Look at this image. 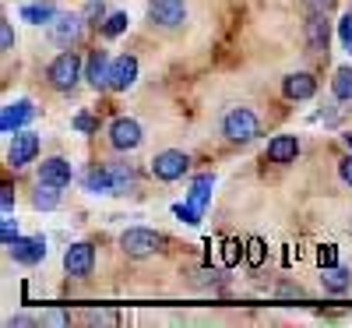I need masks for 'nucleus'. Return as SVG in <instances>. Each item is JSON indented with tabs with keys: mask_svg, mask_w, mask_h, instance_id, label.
Instances as JSON below:
<instances>
[{
	"mask_svg": "<svg viewBox=\"0 0 352 328\" xmlns=\"http://www.w3.org/2000/svg\"><path fill=\"white\" fill-rule=\"evenodd\" d=\"M134 81H138V57L134 53L116 57L113 68H109V88H113V92H127Z\"/></svg>",
	"mask_w": 352,
	"mask_h": 328,
	"instance_id": "obj_13",
	"label": "nucleus"
},
{
	"mask_svg": "<svg viewBox=\"0 0 352 328\" xmlns=\"http://www.w3.org/2000/svg\"><path fill=\"white\" fill-rule=\"evenodd\" d=\"M335 4H338V0H303L307 14H331V11H335Z\"/></svg>",
	"mask_w": 352,
	"mask_h": 328,
	"instance_id": "obj_31",
	"label": "nucleus"
},
{
	"mask_svg": "<svg viewBox=\"0 0 352 328\" xmlns=\"http://www.w3.org/2000/svg\"><path fill=\"white\" fill-rule=\"evenodd\" d=\"M338 39H342V46L352 53V11L342 14V21H338Z\"/></svg>",
	"mask_w": 352,
	"mask_h": 328,
	"instance_id": "obj_32",
	"label": "nucleus"
},
{
	"mask_svg": "<svg viewBox=\"0 0 352 328\" xmlns=\"http://www.w3.org/2000/svg\"><path fill=\"white\" fill-rule=\"evenodd\" d=\"M78 78H85V64H81L78 50L64 46V50L50 61L46 81H50V88H56V92H71V88L78 85Z\"/></svg>",
	"mask_w": 352,
	"mask_h": 328,
	"instance_id": "obj_2",
	"label": "nucleus"
},
{
	"mask_svg": "<svg viewBox=\"0 0 352 328\" xmlns=\"http://www.w3.org/2000/svg\"><path fill=\"white\" fill-rule=\"evenodd\" d=\"M64 268H67V276H74V279H88V276H92V268H96V247L88 240L71 244L64 251Z\"/></svg>",
	"mask_w": 352,
	"mask_h": 328,
	"instance_id": "obj_8",
	"label": "nucleus"
},
{
	"mask_svg": "<svg viewBox=\"0 0 352 328\" xmlns=\"http://www.w3.org/2000/svg\"><path fill=\"white\" fill-rule=\"evenodd\" d=\"M159 247H162V236L148 226H131L120 233V251L127 258H152Z\"/></svg>",
	"mask_w": 352,
	"mask_h": 328,
	"instance_id": "obj_3",
	"label": "nucleus"
},
{
	"mask_svg": "<svg viewBox=\"0 0 352 328\" xmlns=\"http://www.w3.org/2000/svg\"><path fill=\"white\" fill-rule=\"evenodd\" d=\"M317 261H320V268H331V265H338V247H335V244H320Z\"/></svg>",
	"mask_w": 352,
	"mask_h": 328,
	"instance_id": "obj_33",
	"label": "nucleus"
},
{
	"mask_svg": "<svg viewBox=\"0 0 352 328\" xmlns=\"http://www.w3.org/2000/svg\"><path fill=\"white\" fill-rule=\"evenodd\" d=\"M320 283H324L328 293H345L352 286V272L345 265H331V268H320Z\"/></svg>",
	"mask_w": 352,
	"mask_h": 328,
	"instance_id": "obj_19",
	"label": "nucleus"
},
{
	"mask_svg": "<svg viewBox=\"0 0 352 328\" xmlns=\"http://www.w3.org/2000/svg\"><path fill=\"white\" fill-rule=\"evenodd\" d=\"M282 96H285L289 103H307V99H314V96H317V78H314L310 71H292V74H285V78H282Z\"/></svg>",
	"mask_w": 352,
	"mask_h": 328,
	"instance_id": "obj_10",
	"label": "nucleus"
},
{
	"mask_svg": "<svg viewBox=\"0 0 352 328\" xmlns=\"http://www.w3.org/2000/svg\"><path fill=\"white\" fill-rule=\"evenodd\" d=\"M36 156H39V134L36 131H14L11 134V145H8V163L14 166V170H25L28 163H36Z\"/></svg>",
	"mask_w": 352,
	"mask_h": 328,
	"instance_id": "obj_5",
	"label": "nucleus"
},
{
	"mask_svg": "<svg viewBox=\"0 0 352 328\" xmlns=\"http://www.w3.org/2000/svg\"><path fill=\"white\" fill-rule=\"evenodd\" d=\"M331 96L338 103H352V68H338L331 78Z\"/></svg>",
	"mask_w": 352,
	"mask_h": 328,
	"instance_id": "obj_23",
	"label": "nucleus"
},
{
	"mask_svg": "<svg viewBox=\"0 0 352 328\" xmlns=\"http://www.w3.org/2000/svg\"><path fill=\"white\" fill-rule=\"evenodd\" d=\"M39 181L64 191V187H71V181H74V170H71V163H67L64 156H50V159L39 163Z\"/></svg>",
	"mask_w": 352,
	"mask_h": 328,
	"instance_id": "obj_12",
	"label": "nucleus"
},
{
	"mask_svg": "<svg viewBox=\"0 0 352 328\" xmlns=\"http://www.w3.org/2000/svg\"><path fill=\"white\" fill-rule=\"evenodd\" d=\"M8 254L18 265H39L46 258V240H43V236H18V240L8 247Z\"/></svg>",
	"mask_w": 352,
	"mask_h": 328,
	"instance_id": "obj_14",
	"label": "nucleus"
},
{
	"mask_svg": "<svg viewBox=\"0 0 352 328\" xmlns=\"http://www.w3.org/2000/svg\"><path fill=\"white\" fill-rule=\"evenodd\" d=\"M127 25H131V18H127V11H116V14H109L106 21H102V39H116V36H124L127 32Z\"/></svg>",
	"mask_w": 352,
	"mask_h": 328,
	"instance_id": "obj_24",
	"label": "nucleus"
},
{
	"mask_svg": "<svg viewBox=\"0 0 352 328\" xmlns=\"http://www.w3.org/2000/svg\"><path fill=\"white\" fill-rule=\"evenodd\" d=\"M85 187L92 194H113V184H109V170L106 166H92L85 173Z\"/></svg>",
	"mask_w": 352,
	"mask_h": 328,
	"instance_id": "obj_22",
	"label": "nucleus"
},
{
	"mask_svg": "<svg viewBox=\"0 0 352 328\" xmlns=\"http://www.w3.org/2000/svg\"><path fill=\"white\" fill-rule=\"evenodd\" d=\"M109 68H113V61H109V53L106 50H92L88 53V61H85V78H88V85L96 88H109Z\"/></svg>",
	"mask_w": 352,
	"mask_h": 328,
	"instance_id": "obj_16",
	"label": "nucleus"
},
{
	"mask_svg": "<svg viewBox=\"0 0 352 328\" xmlns=\"http://www.w3.org/2000/svg\"><path fill=\"white\" fill-rule=\"evenodd\" d=\"M268 163H278V166H289V163H296L300 156V138L296 134H275L268 141Z\"/></svg>",
	"mask_w": 352,
	"mask_h": 328,
	"instance_id": "obj_17",
	"label": "nucleus"
},
{
	"mask_svg": "<svg viewBox=\"0 0 352 328\" xmlns=\"http://www.w3.org/2000/svg\"><path fill=\"white\" fill-rule=\"evenodd\" d=\"M278 296H303L300 286H278Z\"/></svg>",
	"mask_w": 352,
	"mask_h": 328,
	"instance_id": "obj_36",
	"label": "nucleus"
},
{
	"mask_svg": "<svg viewBox=\"0 0 352 328\" xmlns=\"http://www.w3.org/2000/svg\"><path fill=\"white\" fill-rule=\"evenodd\" d=\"M56 18V4H50V0H43V4H25L21 8V21L28 25H50Z\"/></svg>",
	"mask_w": 352,
	"mask_h": 328,
	"instance_id": "obj_21",
	"label": "nucleus"
},
{
	"mask_svg": "<svg viewBox=\"0 0 352 328\" xmlns=\"http://www.w3.org/2000/svg\"><path fill=\"white\" fill-rule=\"evenodd\" d=\"M152 176L155 181H162V184H173V181H180V176L190 170V156L187 152H180V148H166V152H159L155 159H152Z\"/></svg>",
	"mask_w": 352,
	"mask_h": 328,
	"instance_id": "obj_4",
	"label": "nucleus"
},
{
	"mask_svg": "<svg viewBox=\"0 0 352 328\" xmlns=\"http://www.w3.org/2000/svg\"><path fill=\"white\" fill-rule=\"evenodd\" d=\"M338 176H342L345 187H352V148H349V156L338 159Z\"/></svg>",
	"mask_w": 352,
	"mask_h": 328,
	"instance_id": "obj_34",
	"label": "nucleus"
},
{
	"mask_svg": "<svg viewBox=\"0 0 352 328\" xmlns=\"http://www.w3.org/2000/svg\"><path fill=\"white\" fill-rule=\"evenodd\" d=\"M106 170H109V184H113V194H131L134 187H138V173H134V166L131 163H106Z\"/></svg>",
	"mask_w": 352,
	"mask_h": 328,
	"instance_id": "obj_18",
	"label": "nucleus"
},
{
	"mask_svg": "<svg viewBox=\"0 0 352 328\" xmlns=\"http://www.w3.org/2000/svg\"><path fill=\"white\" fill-rule=\"evenodd\" d=\"M56 205H60V187L39 181V187L32 191V208H36V212H53Z\"/></svg>",
	"mask_w": 352,
	"mask_h": 328,
	"instance_id": "obj_20",
	"label": "nucleus"
},
{
	"mask_svg": "<svg viewBox=\"0 0 352 328\" xmlns=\"http://www.w3.org/2000/svg\"><path fill=\"white\" fill-rule=\"evenodd\" d=\"M212 184H215V176H212V173L197 176L194 187H190V201H187V205H194L197 212H204V201H208V187H212Z\"/></svg>",
	"mask_w": 352,
	"mask_h": 328,
	"instance_id": "obj_25",
	"label": "nucleus"
},
{
	"mask_svg": "<svg viewBox=\"0 0 352 328\" xmlns=\"http://www.w3.org/2000/svg\"><path fill=\"white\" fill-rule=\"evenodd\" d=\"M74 131H81V134H96L99 131V121H96V116L92 113H74Z\"/></svg>",
	"mask_w": 352,
	"mask_h": 328,
	"instance_id": "obj_28",
	"label": "nucleus"
},
{
	"mask_svg": "<svg viewBox=\"0 0 352 328\" xmlns=\"http://www.w3.org/2000/svg\"><path fill=\"white\" fill-rule=\"evenodd\" d=\"M219 131L229 145H250L261 134V121L250 106H229L219 121Z\"/></svg>",
	"mask_w": 352,
	"mask_h": 328,
	"instance_id": "obj_1",
	"label": "nucleus"
},
{
	"mask_svg": "<svg viewBox=\"0 0 352 328\" xmlns=\"http://www.w3.org/2000/svg\"><path fill=\"white\" fill-rule=\"evenodd\" d=\"M36 116V106L28 103V99H14V103H8L4 106V113H0V127H4V134H14V131H21L28 121Z\"/></svg>",
	"mask_w": 352,
	"mask_h": 328,
	"instance_id": "obj_15",
	"label": "nucleus"
},
{
	"mask_svg": "<svg viewBox=\"0 0 352 328\" xmlns=\"http://www.w3.org/2000/svg\"><path fill=\"white\" fill-rule=\"evenodd\" d=\"M81 25H85L81 14H56L50 21V39L56 46H74L81 39Z\"/></svg>",
	"mask_w": 352,
	"mask_h": 328,
	"instance_id": "obj_11",
	"label": "nucleus"
},
{
	"mask_svg": "<svg viewBox=\"0 0 352 328\" xmlns=\"http://www.w3.org/2000/svg\"><path fill=\"white\" fill-rule=\"evenodd\" d=\"M141 141H144V131H141V124L134 121V116H116V121L109 124V145L116 148V152H134Z\"/></svg>",
	"mask_w": 352,
	"mask_h": 328,
	"instance_id": "obj_6",
	"label": "nucleus"
},
{
	"mask_svg": "<svg viewBox=\"0 0 352 328\" xmlns=\"http://www.w3.org/2000/svg\"><path fill=\"white\" fill-rule=\"evenodd\" d=\"M303 43H307L310 53H320V57L328 53V46H331V21H328V14H307Z\"/></svg>",
	"mask_w": 352,
	"mask_h": 328,
	"instance_id": "obj_9",
	"label": "nucleus"
},
{
	"mask_svg": "<svg viewBox=\"0 0 352 328\" xmlns=\"http://www.w3.org/2000/svg\"><path fill=\"white\" fill-rule=\"evenodd\" d=\"M148 21L159 28H180L187 21L184 0H148Z\"/></svg>",
	"mask_w": 352,
	"mask_h": 328,
	"instance_id": "obj_7",
	"label": "nucleus"
},
{
	"mask_svg": "<svg viewBox=\"0 0 352 328\" xmlns=\"http://www.w3.org/2000/svg\"><path fill=\"white\" fill-rule=\"evenodd\" d=\"M81 18H85L88 25H96V28H102V21L109 18V11H106V4H102V0H88V4L81 8Z\"/></svg>",
	"mask_w": 352,
	"mask_h": 328,
	"instance_id": "obj_26",
	"label": "nucleus"
},
{
	"mask_svg": "<svg viewBox=\"0 0 352 328\" xmlns=\"http://www.w3.org/2000/svg\"><path fill=\"white\" fill-rule=\"evenodd\" d=\"M0 240H4V247L18 240V223L11 219V212H4V223H0Z\"/></svg>",
	"mask_w": 352,
	"mask_h": 328,
	"instance_id": "obj_29",
	"label": "nucleus"
},
{
	"mask_svg": "<svg viewBox=\"0 0 352 328\" xmlns=\"http://www.w3.org/2000/svg\"><path fill=\"white\" fill-rule=\"evenodd\" d=\"M0 208H4V212H14V187L11 184L0 187Z\"/></svg>",
	"mask_w": 352,
	"mask_h": 328,
	"instance_id": "obj_35",
	"label": "nucleus"
},
{
	"mask_svg": "<svg viewBox=\"0 0 352 328\" xmlns=\"http://www.w3.org/2000/svg\"><path fill=\"white\" fill-rule=\"evenodd\" d=\"M264 254H268V247H264V240H247V265L250 268H261V261H264Z\"/></svg>",
	"mask_w": 352,
	"mask_h": 328,
	"instance_id": "obj_27",
	"label": "nucleus"
},
{
	"mask_svg": "<svg viewBox=\"0 0 352 328\" xmlns=\"http://www.w3.org/2000/svg\"><path fill=\"white\" fill-rule=\"evenodd\" d=\"M342 138H345V145H349V148H352V131H349V134H342Z\"/></svg>",
	"mask_w": 352,
	"mask_h": 328,
	"instance_id": "obj_37",
	"label": "nucleus"
},
{
	"mask_svg": "<svg viewBox=\"0 0 352 328\" xmlns=\"http://www.w3.org/2000/svg\"><path fill=\"white\" fill-rule=\"evenodd\" d=\"M14 43H18V36H14L11 21H8V18H0V50L11 53V50H14Z\"/></svg>",
	"mask_w": 352,
	"mask_h": 328,
	"instance_id": "obj_30",
	"label": "nucleus"
}]
</instances>
